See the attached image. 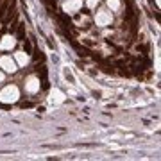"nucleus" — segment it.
<instances>
[{
	"label": "nucleus",
	"instance_id": "nucleus-2",
	"mask_svg": "<svg viewBox=\"0 0 161 161\" xmlns=\"http://www.w3.org/2000/svg\"><path fill=\"white\" fill-rule=\"evenodd\" d=\"M16 30H18V40L23 41V40H25V25H23V23H20V25L16 27Z\"/></svg>",
	"mask_w": 161,
	"mask_h": 161
},
{
	"label": "nucleus",
	"instance_id": "nucleus-4",
	"mask_svg": "<svg viewBox=\"0 0 161 161\" xmlns=\"http://www.w3.org/2000/svg\"><path fill=\"white\" fill-rule=\"evenodd\" d=\"M23 49H25V52H30V50H32V45L29 43V40H23Z\"/></svg>",
	"mask_w": 161,
	"mask_h": 161
},
{
	"label": "nucleus",
	"instance_id": "nucleus-6",
	"mask_svg": "<svg viewBox=\"0 0 161 161\" xmlns=\"http://www.w3.org/2000/svg\"><path fill=\"white\" fill-rule=\"evenodd\" d=\"M20 106H22V108H30V102H22Z\"/></svg>",
	"mask_w": 161,
	"mask_h": 161
},
{
	"label": "nucleus",
	"instance_id": "nucleus-5",
	"mask_svg": "<svg viewBox=\"0 0 161 161\" xmlns=\"http://www.w3.org/2000/svg\"><path fill=\"white\" fill-rule=\"evenodd\" d=\"M34 59H36V61H43V54H41V52H38V56H36Z\"/></svg>",
	"mask_w": 161,
	"mask_h": 161
},
{
	"label": "nucleus",
	"instance_id": "nucleus-3",
	"mask_svg": "<svg viewBox=\"0 0 161 161\" xmlns=\"http://www.w3.org/2000/svg\"><path fill=\"white\" fill-rule=\"evenodd\" d=\"M7 2H9V0H4V4H2V7H0V18L4 16V13H6V9H7Z\"/></svg>",
	"mask_w": 161,
	"mask_h": 161
},
{
	"label": "nucleus",
	"instance_id": "nucleus-1",
	"mask_svg": "<svg viewBox=\"0 0 161 161\" xmlns=\"http://www.w3.org/2000/svg\"><path fill=\"white\" fill-rule=\"evenodd\" d=\"M6 11H7V16L4 18V23H9L11 16H13V14H14V11H16V4H13V6H11L9 9H6Z\"/></svg>",
	"mask_w": 161,
	"mask_h": 161
}]
</instances>
